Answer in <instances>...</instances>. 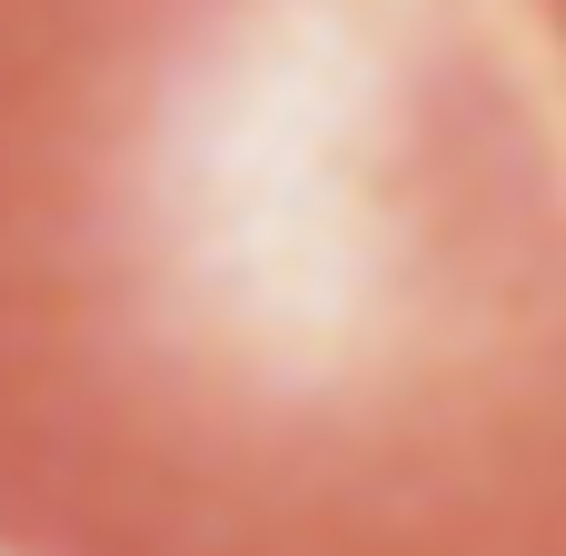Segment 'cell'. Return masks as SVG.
I'll return each instance as SVG.
<instances>
[{"label": "cell", "instance_id": "1", "mask_svg": "<svg viewBox=\"0 0 566 556\" xmlns=\"http://www.w3.org/2000/svg\"><path fill=\"white\" fill-rule=\"evenodd\" d=\"M0 556H566L527 0H0Z\"/></svg>", "mask_w": 566, "mask_h": 556}, {"label": "cell", "instance_id": "2", "mask_svg": "<svg viewBox=\"0 0 566 556\" xmlns=\"http://www.w3.org/2000/svg\"><path fill=\"white\" fill-rule=\"evenodd\" d=\"M537 20H547V40H557V60H566V0H527Z\"/></svg>", "mask_w": 566, "mask_h": 556}]
</instances>
